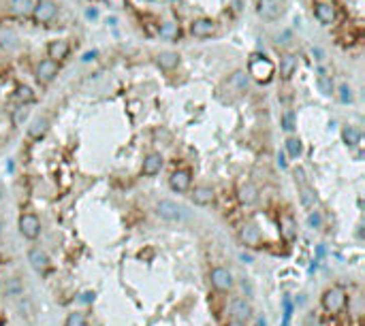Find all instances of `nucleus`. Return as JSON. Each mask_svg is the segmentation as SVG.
<instances>
[{
	"instance_id": "obj_19",
	"label": "nucleus",
	"mask_w": 365,
	"mask_h": 326,
	"mask_svg": "<svg viewBox=\"0 0 365 326\" xmlns=\"http://www.w3.org/2000/svg\"><path fill=\"white\" fill-rule=\"evenodd\" d=\"M280 234H282L284 241H293L297 237V224L290 215H284L280 220Z\"/></svg>"
},
{
	"instance_id": "obj_17",
	"label": "nucleus",
	"mask_w": 365,
	"mask_h": 326,
	"mask_svg": "<svg viewBox=\"0 0 365 326\" xmlns=\"http://www.w3.org/2000/svg\"><path fill=\"white\" fill-rule=\"evenodd\" d=\"M28 260H30L32 269H34V271H39V273H43V271H47V269H49V258H47V254L43 252V250H39V248L30 250Z\"/></svg>"
},
{
	"instance_id": "obj_21",
	"label": "nucleus",
	"mask_w": 365,
	"mask_h": 326,
	"mask_svg": "<svg viewBox=\"0 0 365 326\" xmlns=\"http://www.w3.org/2000/svg\"><path fill=\"white\" fill-rule=\"evenodd\" d=\"M231 313H233L235 320H248V318H250V313H252V309H250V305H248L244 298H235L233 305H231Z\"/></svg>"
},
{
	"instance_id": "obj_35",
	"label": "nucleus",
	"mask_w": 365,
	"mask_h": 326,
	"mask_svg": "<svg viewBox=\"0 0 365 326\" xmlns=\"http://www.w3.org/2000/svg\"><path fill=\"white\" fill-rule=\"evenodd\" d=\"M290 313H293V305H290V301H288V298H284V324H282V326H288Z\"/></svg>"
},
{
	"instance_id": "obj_27",
	"label": "nucleus",
	"mask_w": 365,
	"mask_h": 326,
	"mask_svg": "<svg viewBox=\"0 0 365 326\" xmlns=\"http://www.w3.org/2000/svg\"><path fill=\"white\" fill-rule=\"evenodd\" d=\"M342 139L348 147H354V145H359V141H361V132L354 128V126H344L342 128Z\"/></svg>"
},
{
	"instance_id": "obj_7",
	"label": "nucleus",
	"mask_w": 365,
	"mask_h": 326,
	"mask_svg": "<svg viewBox=\"0 0 365 326\" xmlns=\"http://www.w3.org/2000/svg\"><path fill=\"white\" fill-rule=\"evenodd\" d=\"M256 11H259V15L263 17V20L273 22V20H278V17H280L282 5H280V0H259Z\"/></svg>"
},
{
	"instance_id": "obj_18",
	"label": "nucleus",
	"mask_w": 365,
	"mask_h": 326,
	"mask_svg": "<svg viewBox=\"0 0 365 326\" xmlns=\"http://www.w3.org/2000/svg\"><path fill=\"white\" fill-rule=\"evenodd\" d=\"M156 64L165 70H173L177 64H180V56L175 51H160L156 56Z\"/></svg>"
},
{
	"instance_id": "obj_39",
	"label": "nucleus",
	"mask_w": 365,
	"mask_h": 326,
	"mask_svg": "<svg viewBox=\"0 0 365 326\" xmlns=\"http://www.w3.org/2000/svg\"><path fill=\"white\" fill-rule=\"evenodd\" d=\"M84 301H86V303L94 301V292H86V294H84Z\"/></svg>"
},
{
	"instance_id": "obj_40",
	"label": "nucleus",
	"mask_w": 365,
	"mask_h": 326,
	"mask_svg": "<svg viewBox=\"0 0 365 326\" xmlns=\"http://www.w3.org/2000/svg\"><path fill=\"white\" fill-rule=\"evenodd\" d=\"M227 326H246V324H244L242 320H233V322H229Z\"/></svg>"
},
{
	"instance_id": "obj_3",
	"label": "nucleus",
	"mask_w": 365,
	"mask_h": 326,
	"mask_svg": "<svg viewBox=\"0 0 365 326\" xmlns=\"http://www.w3.org/2000/svg\"><path fill=\"white\" fill-rule=\"evenodd\" d=\"M32 15L39 24H49L53 17L58 15V7H56L53 0H39V3H34Z\"/></svg>"
},
{
	"instance_id": "obj_10",
	"label": "nucleus",
	"mask_w": 365,
	"mask_h": 326,
	"mask_svg": "<svg viewBox=\"0 0 365 326\" xmlns=\"http://www.w3.org/2000/svg\"><path fill=\"white\" fill-rule=\"evenodd\" d=\"M190 171H186V169H177L171 173V177H169V186H171V190H175V192H186V190L190 188Z\"/></svg>"
},
{
	"instance_id": "obj_26",
	"label": "nucleus",
	"mask_w": 365,
	"mask_h": 326,
	"mask_svg": "<svg viewBox=\"0 0 365 326\" xmlns=\"http://www.w3.org/2000/svg\"><path fill=\"white\" fill-rule=\"evenodd\" d=\"M229 86L235 88L237 92H246V90H248V75H246V70H235L233 75H231V79H229Z\"/></svg>"
},
{
	"instance_id": "obj_45",
	"label": "nucleus",
	"mask_w": 365,
	"mask_h": 326,
	"mask_svg": "<svg viewBox=\"0 0 365 326\" xmlns=\"http://www.w3.org/2000/svg\"><path fill=\"white\" fill-rule=\"evenodd\" d=\"M0 201H3V190H0Z\"/></svg>"
},
{
	"instance_id": "obj_34",
	"label": "nucleus",
	"mask_w": 365,
	"mask_h": 326,
	"mask_svg": "<svg viewBox=\"0 0 365 326\" xmlns=\"http://www.w3.org/2000/svg\"><path fill=\"white\" fill-rule=\"evenodd\" d=\"M66 326H86V315H84V313H79V311L68 313V318H66Z\"/></svg>"
},
{
	"instance_id": "obj_31",
	"label": "nucleus",
	"mask_w": 365,
	"mask_h": 326,
	"mask_svg": "<svg viewBox=\"0 0 365 326\" xmlns=\"http://www.w3.org/2000/svg\"><path fill=\"white\" fill-rule=\"evenodd\" d=\"M337 92H340V101H342L344 105H348V103H352V101H354L352 88H350L348 84H342L340 88H337Z\"/></svg>"
},
{
	"instance_id": "obj_41",
	"label": "nucleus",
	"mask_w": 365,
	"mask_h": 326,
	"mask_svg": "<svg viewBox=\"0 0 365 326\" xmlns=\"http://www.w3.org/2000/svg\"><path fill=\"white\" fill-rule=\"evenodd\" d=\"M94 56H96V51H88V53H86V56H84V60H92Z\"/></svg>"
},
{
	"instance_id": "obj_8",
	"label": "nucleus",
	"mask_w": 365,
	"mask_h": 326,
	"mask_svg": "<svg viewBox=\"0 0 365 326\" xmlns=\"http://www.w3.org/2000/svg\"><path fill=\"white\" fill-rule=\"evenodd\" d=\"M56 75H58V62L47 58V60H41L37 64V79L41 84H51V81L56 79Z\"/></svg>"
},
{
	"instance_id": "obj_25",
	"label": "nucleus",
	"mask_w": 365,
	"mask_h": 326,
	"mask_svg": "<svg viewBox=\"0 0 365 326\" xmlns=\"http://www.w3.org/2000/svg\"><path fill=\"white\" fill-rule=\"evenodd\" d=\"M9 7L15 15H30L34 9V0H11Z\"/></svg>"
},
{
	"instance_id": "obj_14",
	"label": "nucleus",
	"mask_w": 365,
	"mask_h": 326,
	"mask_svg": "<svg viewBox=\"0 0 365 326\" xmlns=\"http://www.w3.org/2000/svg\"><path fill=\"white\" fill-rule=\"evenodd\" d=\"M163 169V156L160 153H148L143 158V165H141V173L148 177H154L156 173H160Z\"/></svg>"
},
{
	"instance_id": "obj_6",
	"label": "nucleus",
	"mask_w": 365,
	"mask_h": 326,
	"mask_svg": "<svg viewBox=\"0 0 365 326\" xmlns=\"http://www.w3.org/2000/svg\"><path fill=\"white\" fill-rule=\"evenodd\" d=\"M182 207L173 203V201H167V198H163V201H158L156 205V213L163 217V220H169V222H177L182 217Z\"/></svg>"
},
{
	"instance_id": "obj_42",
	"label": "nucleus",
	"mask_w": 365,
	"mask_h": 326,
	"mask_svg": "<svg viewBox=\"0 0 365 326\" xmlns=\"http://www.w3.org/2000/svg\"><path fill=\"white\" fill-rule=\"evenodd\" d=\"M233 5H235V9L239 11V9H242V0H233Z\"/></svg>"
},
{
	"instance_id": "obj_22",
	"label": "nucleus",
	"mask_w": 365,
	"mask_h": 326,
	"mask_svg": "<svg viewBox=\"0 0 365 326\" xmlns=\"http://www.w3.org/2000/svg\"><path fill=\"white\" fill-rule=\"evenodd\" d=\"M49 130V122L45 120V117H37L30 126H28V134L32 139H41V137H45Z\"/></svg>"
},
{
	"instance_id": "obj_15",
	"label": "nucleus",
	"mask_w": 365,
	"mask_h": 326,
	"mask_svg": "<svg viewBox=\"0 0 365 326\" xmlns=\"http://www.w3.org/2000/svg\"><path fill=\"white\" fill-rule=\"evenodd\" d=\"M20 45V36L11 26H0V47L7 51H13Z\"/></svg>"
},
{
	"instance_id": "obj_5",
	"label": "nucleus",
	"mask_w": 365,
	"mask_h": 326,
	"mask_svg": "<svg viewBox=\"0 0 365 326\" xmlns=\"http://www.w3.org/2000/svg\"><path fill=\"white\" fill-rule=\"evenodd\" d=\"M209 279H211V286L216 290H220V292H227V290L233 288V275H231L227 269H222V267L211 269Z\"/></svg>"
},
{
	"instance_id": "obj_9",
	"label": "nucleus",
	"mask_w": 365,
	"mask_h": 326,
	"mask_svg": "<svg viewBox=\"0 0 365 326\" xmlns=\"http://www.w3.org/2000/svg\"><path fill=\"white\" fill-rule=\"evenodd\" d=\"M190 32L192 36H197V39H207L216 32V24H213L209 17H199V20H194L190 24Z\"/></svg>"
},
{
	"instance_id": "obj_32",
	"label": "nucleus",
	"mask_w": 365,
	"mask_h": 326,
	"mask_svg": "<svg viewBox=\"0 0 365 326\" xmlns=\"http://www.w3.org/2000/svg\"><path fill=\"white\" fill-rule=\"evenodd\" d=\"M15 96L20 98V101H22L24 105H26V103H30V101H34V94H32V90H30L28 86H20V88H17Z\"/></svg>"
},
{
	"instance_id": "obj_11",
	"label": "nucleus",
	"mask_w": 365,
	"mask_h": 326,
	"mask_svg": "<svg viewBox=\"0 0 365 326\" xmlns=\"http://www.w3.org/2000/svg\"><path fill=\"white\" fill-rule=\"evenodd\" d=\"M314 17L318 20V24L331 26L335 22V7L331 3H316L314 5Z\"/></svg>"
},
{
	"instance_id": "obj_20",
	"label": "nucleus",
	"mask_w": 365,
	"mask_h": 326,
	"mask_svg": "<svg viewBox=\"0 0 365 326\" xmlns=\"http://www.w3.org/2000/svg\"><path fill=\"white\" fill-rule=\"evenodd\" d=\"M213 188L209 186H197L192 190V201L197 203V205H209L213 201Z\"/></svg>"
},
{
	"instance_id": "obj_2",
	"label": "nucleus",
	"mask_w": 365,
	"mask_h": 326,
	"mask_svg": "<svg viewBox=\"0 0 365 326\" xmlns=\"http://www.w3.org/2000/svg\"><path fill=\"white\" fill-rule=\"evenodd\" d=\"M323 307H325L329 313H340L344 307H346V292H344V288L333 286V288L325 290V294H323Z\"/></svg>"
},
{
	"instance_id": "obj_30",
	"label": "nucleus",
	"mask_w": 365,
	"mask_h": 326,
	"mask_svg": "<svg viewBox=\"0 0 365 326\" xmlns=\"http://www.w3.org/2000/svg\"><path fill=\"white\" fill-rule=\"evenodd\" d=\"M318 88H320V92H323L325 96L333 94V84H331V77H329V75H325L323 70H320V75H318Z\"/></svg>"
},
{
	"instance_id": "obj_24",
	"label": "nucleus",
	"mask_w": 365,
	"mask_h": 326,
	"mask_svg": "<svg viewBox=\"0 0 365 326\" xmlns=\"http://www.w3.org/2000/svg\"><path fill=\"white\" fill-rule=\"evenodd\" d=\"M158 32H160V36H163L165 41H177V39H180V34H182L180 24H175V22H165L158 28Z\"/></svg>"
},
{
	"instance_id": "obj_33",
	"label": "nucleus",
	"mask_w": 365,
	"mask_h": 326,
	"mask_svg": "<svg viewBox=\"0 0 365 326\" xmlns=\"http://www.w3.org/2000/svg\"><path fill=\"white\" fill-rule=\"evenodd\" d=\"M282 128L286 130V132H293V130H295V113H293V111L282 113Z\"/></svg>"
},
{
	"instance_id": "obj_44",
	"label": "nucleus",
	"mask_w": 365,
	"mask_h": 326,
	"mask_svg": "<svg viewBox=\"0 0 365 326\" xmlns=\"http://www.w3.org/2000/svg\"><path fill=\"white\" fill-rule=\"evenodd\" d=\"M259 326H265V322H263V320H259Z\"/></svg>"
},
{
	"instance_id": "obj_4",
	"label": "nucleus",
	"mask_w": 365,
	"mask_h": 326,
	"mask_svg": "<svg viewBox=\"0 0 365 326\" xmlns=\"http://www.w3.org/2000/svg\"><path fill=\"white\" fill-rule=\"evenodd\" d=\"M20 232L26 239H37L41 232V222L34 213H24L20 217Z\"/></svg>"
},
{
	"instance_id": "obj_37",
	"label": "nucleus",
	"mask_w": 365,
	"mask_h": 326,
	"mask_svg": "<svg viewBox=\"0 0 365 326\" xmlns=\"http://www.w3.org/2000/svg\"><path fill=\"white\" fill-rule=\"evenodd\" d=\"M310 226H314V228H318V226H320V215L316 211L310 215Z\"/></svg>"
},
{
	"instance_id": "obj_43",
	"label": "nucleus",
	"mask_w": 365,
	"mask_h": 326,
	"mask_svg": "<svg viewBox=\"0 0 365 326\" xmlns=\"http://www.w3.org/2000/svg\"><path fill=\"white\" fill-rule=\"evenodd\" d=\"M86 15H88V17H96V11H94V9H90V11H88Z\"/></svg>"
},
{
	"instance_id": "obj_38",
	"label": "nucleus",
	"mask_w": 365,
	"mask_h": 326,
	"mask_svg": "<svg viewBox=\"0 0 365 326\" xmlns=\"http://www.w3.org/2000/svg\"><path fill=\"white\" fill-rule=\"evenodd\" d=\"M278 165H280L282 169H286V160H284V153H280V156H278Z\"/></svg>"
},
{
	"instance_id": "obj_1",
	"label": "nucleus",
	"mask_w": 365,
	"mask_h": 326,
	"mask_svg": "<svg viewBox=\"0 0 365 326\" xmlns=\"http://www.w3.org/2000/svg\"><path fill=\"white\" fill-rule=\"evenodd\" d=\"M248 72L259 84H269L275 75V64L267 56H263V53H254L250 58V64H248Z\"/></svg>"
},
{
	"instance_id": "obj_12",
	"label": "nucleus",
	"mask_w": 365,
	"mask_h": 326,
	"mask_svg": "<svg viewBox=\"0 0 365 326\" xmlns=\"http://www.w3.org/2000/svg\"><path fill=\"white\" fill-rule=\"evenodd\" d=\"M297 66H299V62H297L295 53H284V56L280 58V77L284 81H288L297 72Z\"/></svg>"
},
{
	"instance_id": "obj_36",
	"label": "nucleus",
	"mask_w": 365,
	"mask_h": 326,
	"mask_svg": "<svg viewBox=\"0 0 365 326\" xmlns=\"http://www.w3.org/2000/svg\"><path fill=\"white\" fill-rule=\"evenodd\" d=\"M160 137H163V139H165V141L169 143V139H171V134H169V132H167L165 128H160V130H154V139H160Z\"/></svg>"
},
{
	"instance_id": "obj_16",
	"label": "nucleus",
	"mask_w": 365,
	"mask_h": 326,
	"mask_svg": "<svg viewBox=\"0 0 365 326\" xmlns=\"http://www.w3.org/2000/svg\"><path fill=\"white\" fill-rule=\"evenodd\" d=\"M68 51H70V47H68V43L66 41H51L49 45H47V58L49 60H53V62H60V60H64L66 56H68Z\"/></svg>"
},
{
	"instance_id": "obj_28",
	"label": "nucleus",
	"mask_w": 365,
	"mask_h": 326,
	"mask_svg": "<svg viewBox=\"0 0 365 326\" xmlns=\"http://www.w3.org/2000/svg\"><path fill=\"white\" fill-rule=\"evenodd\" d=\"M28 109H26V105H22V107H17L15 111H13V115H11V124L15 126V128H20V126H24V122L28 120Z\"/></svg>"
},
{
	"instance_id": "obj_23",
	"label": "nucleus",
	"mask_w": 365,
	"mask_h": 326,
	"mask_svg": "<svg viewBox=\"0 0 365 326\" xmlns=\"http://www.w3.org/2000/svg\"><path fill=\"white\" fill-rule=\"evenodd\" d=\"M242 241L246 243V246L256 248L261 243V232H259V228H256V226H252V224L244 226V228H242Z\"/></svg>"
},
{
	"instance_id": "obj_29",
	"label": "nucleus",
	"mask_w": 365,
	"mask_h": 326,
	"mask_svg": "<svg viewBox=\"0 0 365 326\" xmlns=\"http://www.w3.org/2000/svg\"><path fill=\"white\" fill-rule=\"evenodd\" d=\"M301 151H304V145H301V141L297 137L286 139V153H288L290 158H299Z\"/></svg>"
},
{
	"instance_id": "obj_13",
	"label": "nucleus",
	"mask_w": 365,
	"mask_h": 326,
	"mask_svg": "<svg viewBox=\"0 0 365 326\" xmlns=\"http://www.w3.org/2000/svg\"><path fill=\"white\" fill-rule=\"evenodd\" d=\"M237 198H239V203L242 205H246V207H250V205H254L256 201H259V190H256V186L254 184H242L239 186V190H237Z\"/></svg>"
}]
</instances>
